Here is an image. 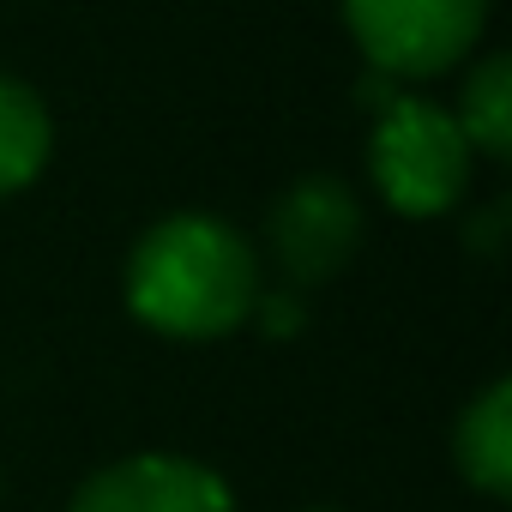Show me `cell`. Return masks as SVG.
Here are the masks:
<instances>
[{"instance_id":"cell-8","label":"cell","mask_w":512,"mask_h":512,"mask_svg":"<svg viewBox=\"0 0 512 512\" xmlns=\"http://www.w3.org/2000/svg\"><path fill=\"white\" fill-rule=\"evenodd\" d=\"M452 121H458L470 151H482V157H506L512 151V67L500 55L470 73L464 103H458Z\"/></svg>"},{"instance_id":"cell-7","label":"cell","mask_w":512,"mask_h":512,"mask_svg":"<svg viewBox=\"0 0 512 512\" xmlns=\"http://www.w3.org/2000/svg\"><path fill=\"white\" fill-rule=\"evenodd\" d=\"M49 163V109L31 85L0 73V199L31 187Z\"/></svg>"},{"instance_id":"cell-5","label":"cell","mask_w":512,"mask_h":512,"mask_svg":"<svg viewBox=\"0 0 512 512\" xmlns=\"http://www.w3.org/2000/svg\"><path fill=\"white\" fill-rule=\"evenodd\" d=\"M73 512H235V500H229V482L199 458L139 452L97 470L73 494Z\"/></svg>"},{"instance_id":"cell-6","label":"cell","mask_w":512,"mask_h":512,"mask_svg":"<svg viewBox=\"0 0 512 512\" xmlns=\"http://www.w3.org/2000/svg\"><path fill=\"white\" fill-rule=\"evenodd\" d=\"M458 470L482 494H512V386L494 380L458 422Z\"/></svg>"},{"instance_id":"cell-4","label":"cell","mask_w":512,"mask_h":512,"mask_svg":"<svg viewBox=\"0 0 512 512\" xmlns=\"http://www.w3.org/2000/svg\"><path fill=\"white\" fill-rule=\"evenodd\" d=\"M266 235H272V253L290 284H326L350 266V253L362 241V205L344 181L308 175L272 205Z\"/></svg>"},{"instance_id":"cell-3","label":"cell","mask_w":512,"mask_h":512,"mask_svg":"<svg viewBox=\"0 0 512 512\" xmlns=\"http://www.w3.org/2000/svg\"><path fill=\"white\" fill-rule=\"evenodd\" d=\"M488 0H344L350 37L386 79H422L464 61Z\"/></svg>"},{"instance_id":"cell-9","label":"cell","mask_w":512,"mask_h":512,"mask_svg":"<svg viewBox=\"0 0 512 512\" xmlns=\"http://www.w3.org/2000/svg\"><path fill=\"white\" fill-rule=\"evenodd\" d=\"M253 314H260L266 332H296L302 326V302L296 296H260V302H253Z\"/></svg>"},{"instance_id":"cell-2","label":"cell","mask_w":512,"mask_h":512,"mask_svg":"<svg viewBox=\"0 0 512 512\" xmlns=\"http://www.w3.org/2000/svg\"><path fill=\"white\" fill-rule=\"evenodd\" d=\"M368 163H374L386 205L404 217L452 211L464 199V181H470V145H464L458 121L434 103H416V97H392L380 109L374 139H368Z\"/></svg>"},{"instance_id":"cell-1","label":"cell","mask_w":512,"mask_h":512,"mask_svg":"<svg viewBox=\"0 0 512 512\" xmlns=\"http://www.w3.org/2000/svg\"><path fill=\"white\" fill-rule=\"evenodd\" d=\"M127 302L163 338H223L260 302V260L223 217L175 211L139 235Z\"/></svg>"}]
</instances>
